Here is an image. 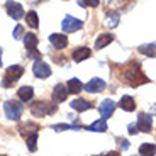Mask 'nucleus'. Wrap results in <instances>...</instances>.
<instances>
[{"instance_id":"nucleus-1","label":"nucleus","mask_w":156,"mask_h":156,"mask_svg":"<svg viewBox=\"0 0 156 156\" xmlns=\"http://www.w3.org/2000/svg\"><path fill=\"white\" fill-rule=\"evenodd\" d=\"M122 80H124L127 85L134 87V88L143 85V83L149 82V78L141 71L139 63H136V61H131L129 65H126V66L122 68Z\"/></svg>"},{"instance_id":"nucleus-2","label":"nucleus","mask_w":156,"mask_h":156,"mask_svg":"<svg viewBox=\"0 0 156 156\" xmlns=\"http://www.w3.org/2000/svg\"><path fill=\"white\" fill-rule=\"evenodd\" d=\"M58 110L56 104L53 102H44V100H39V102H32L31 104V114L36 117H46V115H51Z\"/></svg>"},{"instance_id":"nucleus-3","label":"nucleus","mask_w":156,"mask_h":156,"mask_svg":"<svg viewBox=\"0 0 156 156\" xmlns=\"http://www.w3.org/2000/svg\"><path fill=\"white\" fill-rule=\"evenodd\" d=\"M22 75H24V68L20 66V65H12V66H9L7 71H5V76H4L2 85H4L5 88H9V87L14 85V83H16Z\"/></svg>"},{"instance_id":"nucleus-4","label":"nucleus","mask_w":156,"mask_h":156,"mask_svg":"<svg viewBox=\"0 0 156 156\" xmlns=\"http://www.w3.org/2000/svg\"><path fill=\"white\" fill-rule=\"evenodd\" d=\"M4 110H5V115L7 119L10 121H19L20 115H22V104L20 102H14V100H7L4 104Z\"/></svg>"},{"instance_id":"nucleus-5","label":"nucleus","mask_w":156,"mask_h":156,"mask_svg":"<svg viewBox=\"0 0 156 156\" xmlns=\"http://www.w3.org/2000/svg\"><path fill=\"white\" fill-rule=\"evenodd\" d=\"M82 26H83L82 20L76 19V17H73V16H66L61 22V27H63L65 32H76V31L82 29Z\"/></svg>"},{"instance_id":"nucleus-6","label":"nucleus","mask_w":156,"mask_h":156,"mask_svg":"<svg viewBox=\"0 0 156 156\" xmlns=\"http://www.w3.org/2000/svg\"><path fill=\"white\" fill-rule=\"evenodd\" d=\"M5 10H7V14L14 20H19L24 17V9L19 2H7V4H5Z\"/></svg>"},{"instance_id":"nucleus-7","label":"nucleus","mask_w":156,"mask_h":156,"mask_svg":"<svg viewBox=\"0 0 156 156\" xmlns=\"http://www.w3.org/2000/svg\"><path fill=\"white\" fill-rule=\"evenodd\" d=\"M105 82L102 80V78H92L88 83H85L83 85V90L85 92H88V94H98V92H102V90H105Z\"/></svg>"},{"instance_id":"nucleus-8","label":"nucleus","mask_w":156,"mask_h":156,"mask_svg":"<svg viewBox=\"0 0 156 156\" xmlns=\"http://www.w3.org/2000/svg\"><path fill=\"white\" fill-rule=\"evenodd\" d=\"M32 71H34V75L37 78H48L51 75V68L48 63H44L43 59H37V61L34 63V66H32Z\"/></svg>"},{"instance_id":"nucleus-9","label":"nucleus","mask_w":156,"mask_h":156,"mask_svg":"<svg viewBox=\"0 0 156 156\" xmlns=\"http://www.w3.org/2000/svg\"><path fill=\"white\" fill-rule=\"evenodd\" d=\"M115 107H117V105H115V102H114V100H110V98H105V100H102L100 107H98L102 119H109V117L114 114Z\"/></svg>"},{"instance_id":"nucleus-10","label":"nucleus","mask_w":156,"mask_h":156,"mask_svg":"<svg viewBox=\"0 0 156 156\" xmlns=\"http://www.w3.org/2000/svg\"><path fill=\"white\" fill-rule=\"evenodd\" d=\"M151 126H153L151 115H148V114H144V112L137 115V127H139V131L149 133V131H151Z\"/></svg>"},{"instance_id":"nucleus-11","label":"nucleus","mask_w":156,"mask_h":156,"mask_svg":"<svg viewBox=\"0 0 156 156\" xmlns=\"http://www.w3.org/2000/svg\"><path fill=\"white\" fill-rule=\"evenodd\" d=\"M49 43L53 44L56 49H65L66 44H68V37L65 34H58V32H55V34L49 36Z\"/></svg>"},{"instance_id":"nucleus-12","label":"nucleus","mask_w":156,"mask_h":156,"mask_svg":"<svg viewBox=\"0 0 156 156\" xmlns=\"http://www.w3.org/2000/svg\"><path fill=\"white\" fill-rule=\"evenodd\" d=\"M70 105H71V109L78 110V112H85V110H90L94 107L92 102L85 100V98H75L73 102H70Z\"/></svg>"},{"instance_id":"nucleus-13","label":"nucleus","mask_w":156,"mask_h":156,"mask_svg":"<svg viewBox=\"0 0 156 156\" xmlns=\"http://www.w3.org/2000/svg\"><path fill=\"white\" fill-rule=\"evenodd\" d=\"M90 56H92V51H90L88 48L82 46V48H78V49H75V51H73V55H71V58H73L75 61L82 63V61H85V59H88Z\"/></svg>"},{"instance_id":"nucleus-14","label":"nucleus","mask_w":156,"mask_h":156,"mask_svg":"<svg viewBox=\"0 0 156 156\" xmlns=\"http://www.w3.org/2000/svg\"><path fill=\"white\" fill-rule=\"evenodd\" d=\"M68 97V88L65 85H56L55 90H53V100L55 102H65Z\"/></svg>"},{"instance_id":"nucleus-15","label":"nucleus","mask_w":156,"mask_h":156,"mask_svg":"<svg viewBox=\"0 0 156 156\" xmlns=\"http://www.w3.org/2000/svg\"><path fill=\"white\" fill-rule=\"evenodd\" d=\"M114 41V36L109 32H104V34H98V37L95 39V49H102V48L109 46Z\"/></svg>"},{"instance_id":"nucleus-16","label":"nucleus","mask_w":156,"mask_h":156,"mask_svg":"<svg viewBox=\"0 0 156 156\" xmlns=\"http://www.w3.org/2000/svg\"><path fill=\"white\" fill-rule=\"evenodd\" d=\"M119 107L122 110H126V112H133V110H136V100L133 97H129V95H124L119 100Z\"/></svg>"},{"instance_id":"nucleus-17","label":"nucleus","mask_w":156,"mask_h":156,"mask_svg":"<svg viewBox=\"0 0 156 156\" xmlns=\"http://www.w3.org/2000/svg\"><path fill=\"white\" fill-rule=\"evenodd\" d=\"M17 97H19V100L22 102H31L32 97H34V90H32V87H20L19 90H17Z\"/></svg>"},{"instance_id":"nucleus-18","label":"nucleus","mask_w":156,"mask_h":156,"mask_svg":"<svg viewBox=\"0 0 156 156\" xmlns=\"http://www.w3.org/2000/svg\"><path fill=\"white\" fill-rule=\"evenodd\" d=\"M66 88H68V94H80L83 90V85L78 78H71V80H68Z\"/></svg>"},{"instance_id":"nucleus-19","label":"nucleus","mask_w":156,"mask_h":156,"mask_svg":"<svg viewBox=\"0 0 156 156\" xmlns=\"http://www.w3.org/2000/svg\"><path fill=\"white\" fill-rule=\"evenodd\" d=\"M141 55L144 56H149V58H156V43H151V44H143V46L137 48Z\"/></svg>"},{"instance_id":"nucleus-20","label":"nucleus","mask_w":156,"mask_h":156,"mask_svg":"<svg viewBox=\"0 0 156 156\" xmlns=\"http://www.w3.org/2000/svg\"><path fill=\"white\" fill-rule=\"evenodd\" d=\"M37 43H39L37 36H36V34H32V32H27V34L24 36V44H26L27 51L36 49V48H37Z\"/></svg>"},{"instance_id":"nucleus-21","label":"nucleus","mask_w":156,"mask_h":156,"mask_svg":"<svg viewBox=\"0 0 156 156\" xmlns=\"http://www.w3.org/2000/svg\"><path fill=\"white\" fill-rule=\"evenodd\" d=\"M87 129L92 131V133H105L107 131V122H105V119H98V121L94 122V124H90Z\"/></svg>"},{"instance_id":"nucleus-22","label":"nucleus","mask_w":156,"mask_h":156,"mask_svg":"<svg viewBox=\"0 0 156 156\" xmlns=\"http://www.w3.org/2000/svg\"><path fill=\"white\" fill-rule=\"evenodd\" d=\"M139 154L141 156H154L156 154V146L151 143H144L139 146Z\"/></svg>"},{"instance_id":"nucleus-23","label":"nucleus","mask_w":156,"mask_h":156,"mask_svg":"<svg viewBox=\"0 0 156 156\" xmlns=\"http://www.w3.org/2000/svg\"><path fill=\"white\" fill-rule=\"evenodd\" d=\"M26 20H27V24L31 26L32 29H37L39 27V17H37V12L36 10H31L26 14Z\"/></svg>"},{"instance_id":"nucleus-24","label":"nucleus","mask_w":156,"mask_h":156,"mask_svg":"<svg viewBox=\"0 0 156 156\" xmlns=\"http://www.w3.org/2000/svg\"><path fill=\"white\" fill-rule=\"evenodd\" d=\"M36 143H37V133H31V134L26 136V144H27L29 151H32V153L36 151V148H37Z\"/></svg>"},{"instance_id":"nucleus-25","label":"nucleus","mask_w":156,"mask_h":156,"mask_svg":"<svg viewBox=\"0 0 156 156\" xmlns=\"http://www.w3.org/2000/svg\"><path fill=\"white\" fill-rule=\"evenodd\" d=\"M119 19H121V14H119V12H110L109 17H107V26H109L110 29L117 27V26H119Z\"/></svg>"},{"instance_id":"nucleus-26","label":"nucleus","mask_w":156,"mask_h":156,"mask_svg":"<svg viewBox=\"0 0 156 156\" xmlns=\"http://www.w3.org/2000/svg\"><path fill=\"white\" fill-rule=\"evenodd\" d=\"M53 129L55 131H58V133H61V131H68V129H71V131H80V129H83L82 126H76V124H55L53 126Z\"/></svg>"},{"instance_id":"nucleus-27","label":"nucleus","mask_w":156,"mask_h":156,"mask_svg":"<svg viewBox=\"0 0 156 156\" xmlns=\"http://www.w3.org/2000/svg\"><path fill=\"white\" fill-rule=\"evenodd\" d=\"M100 4V0H78V5L82 7H97Z\"/></svg>"},{"instance_id":"nucleus-28","label":"nucleus","mask_w":156,"mask_h":156,"mask_svg":"<svg viewBox=\"0 0 156 156\" xmlns=\"http://www.w3.org/2000/svg\"><path fill=\"white\" fill-rule=\"evenodd\" d=\"M22 34H24V27L20 26V24H17L16 29H14V34H12V36H14V39H20V37H22Z\"/></svg>"},{"instance_id":"nucleus-29","label":"nucleus","mask_w":156,"mask_h":156,"mask_svg":"<svg viewBox=\"0 0 156 156\" xmlns=\"http://www.w3.org/2000/svg\"><path fill=\"white\" fill-rule=\"evenodd\" d=\"M27 56H29V58H32V59H36V61H37V59H41V53H39L37 49L27 51Z\"/></svg>"},{"instance_id":"nucleus-30","label":"nucleus","mask_w":156,"mask_h":156,"mask_svg":"<svg viewBox=\"0 0 156 156\" xmlns=\"http://www.w3.org/2000/svg\"><path fill=\"white\" fill-rule=\"evenodd\" d=\"M117 143H119V144H121L122 151H124V149H127V148H129V141H127V139H122V137H117Z\"/></svg>"},{"instance_id":"nucleus-31","label":"nucleus","mask_w":156,"mask_h":156,"mask_svg":"<svg viewBox=\"0 0 156 156\" xmlns=\"http://www.w3.org/2000/svg\"><path fill=\"white\" fill-rule=\"evenodd\" d=\"M137 131H139V127H137V124H129V134H131V136H134V134H137Z\"/></svg>"},{"instance_id":"nucleus-32","label":"nucleus","mask_w":156,"mask_h":156,"mask_svg":"<svg viewBox=\"0 0 156 156\" xmlns=\"http://www.w3.org/2000/svg\"><path fill=\"white\" fill-rule=\"evenodd\" d=\"M97 156H119V151H109V153H104V154H97Z\"/></svg>"},{"instance_id":"nucleus-33","label":"nucleus","mask_w":156,"mask_h":156,"mask_svg":"<svg viewBox=\"0 0 156 156\" xmlns=\"http://www.w3.org/2000/svg\"><path fill=\"white\" fill-rule=\"evenodd\" d=\"M0 66H2V49H0Z\"/></svg>"},{"instance_id":"nucleus-34","label":"nucleus","mask_w":156,"mask_h":156,"mask_svg":"<svg viewBox=\"0 0 156 156\" xmlns=\"http://www.w3.org/2000/svg\"><path fill=\"white\" fill-rule=\"evenodd\" d=\"M0 156H4V154H0Z\"/></svg>"}]
</instances>
